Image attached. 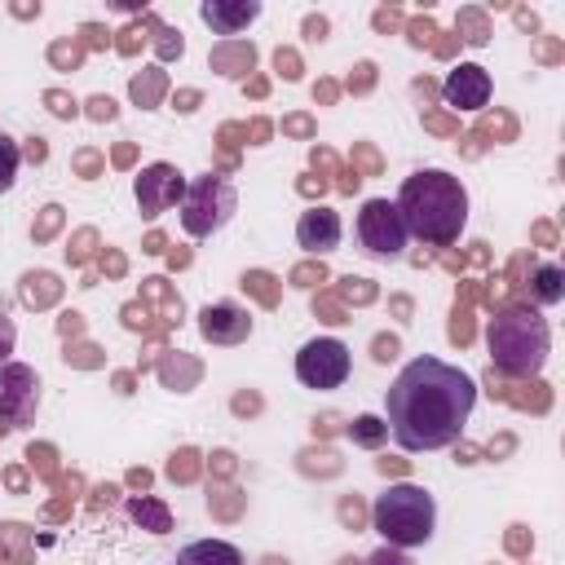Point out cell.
<instances>
[{
	"mask_svg": "<svg viewBox=\"0 0 565 565\" xmlns=\"http://www.w3.org/2000/svg\"><path fill=\"white\" fill-rule=\"evenodd\" d=\"M477 406V384L468 371L441 362V358H411L397 380L384 393V415L388 433L402 450H441L459 441L468 415Z\"/></svg>",
	"mask_w": 565,
	"mask_h": 565,
	"instance_id": "obj_1",
	"label": "cell"
},
{
	"mask_svg": "<svg viewBox=\"0 0 565 565\" xmlns=\"http://www.w3.org/2000/svg\"><path fill=\"white\" fill-rule=\"evenodd\" d=\"M393 203H397L406 234H415L433 247H450L468 225V190L459 177H450L441 168L411 172Z\"/></svg>",
	"mask_w": 565,
	"mask_h": 565,
	"instance_id": "obj_2",
	"label": "cell"
},
{
	"mask_svg": "<svg viewBox=\"0 0 565 565\" xmlns=\"http://www.w3.org/2000/svg\"><path fill=\"white\" fill-rule=\"evenodd\" d=\"M490 358L499 371L508 375H539L543 362H547V344H552V331H547V318L530 305H512L503 309L494 322H490Z\"/></svg>",
	"mask_w": 565,
	"mask_h": 565,
	"instance_id": "obj_3",
	"label": "cell"
},
{
	"mask_svg": "<svg viewBox=\"0 0 565 565\" xmlns=\"http://www.w3.org/2000/svg\"><path fill=\"white\" fill-rule=\"evenodd\" d=\"M371 525L384 534L388 547H419L433 539L437 503L424 486H388L371 508Z\"/></svg>",
	"mask_w": 565,
	"mask_h": 565,
	"instance_id": "obj_4",
	"label": "cell"
},
{
	"mask_svg": "<svg viewBox=\"0 0 565 565\" xmlns=\"http://www.w3.org/2000/svg\"><path fill=\"white\" fill-rule=\"evenodd\" d=\"M234 212H238V194H234V185L225 177L203 172V177L185 181V194H181V230L190 238H212Z\"/></svg>",
	"mask_w": 565,
	"mask_h": 565,
	"instance_id": "obj_5",
	"label": "cell"
},
{
	"mask_svg": "<svg viewBox=\"0 0 565 565\" xmlns=\"http://www.w3.org/2000/svg\"><path fill=\"white\" fill-rule=\"evenodd\" d=\"M349 371H353V358L335 335H318L296 353V380L305 388H340Z\"/></svg>",
	"mask_w": 565,
	"mask_h": 565,
	"instance_id": "obj_6",
	"label": "cell"
},
{
	"mask_svg": "<svg viewBox=\"0 0 565 565\" xmlns=\"http://www.w3.org/2000/svg\"><path fill=\"white\" fill-rule=\"evenodd\" d=\"M406 225L397 216V203L388 199H366L362 212H358V243L371 252V256H397L406 247Z\"/></svg>",
	"mask_w": 565,
	"mask_h": 565,
	"instance_id": "obj_7",
	"label": "cell"
},
{
	"mask_svg": "<svg viewBox=\"0 0 565 565\" xmlns=\"http://www.w3.org/2000/svg\"><path fill=\"white\" fill-rule=\"evenodd\" d=\"M40 406V375L26 362L0 366V428H22L35 419Z\"/></svg>",
	"mask_w": 565,
	"mask_h": 565,
	"instance_id": "obj_8",
	"label": "cell"
},
{
	"mask_svg": "<svg viewBox=\"0 0 565 565\" xmlns=\"http://www.w3.org/2000/svg\"><path fill=\"white\" fill-rule=\"evenodd\" d=\"M132 194H137L141 216H159V212H168V207L181 203V194H185V177H181L172 163H150V168L137 172Z\"/></svg>",
	"mask_w": 565,
	"mask_h": 565,
	"instance_id": "obj_9",
	"label": "cell"
},
{
	"mask_svg": "<svg viewBox=\"0 0 565 565\" xmlns=\"http://www.w3.org/2000/svg\"><path fill=\"white\" fill-rule=\"evenodd\" d=\"M441 97L455 110H481L490 102V75H486V66H477V62L450 66V75L441 84Z\"/></svg>",
	"mask_w": 565,
	"mask_h": 565,
	"instance_id": "obj_10",
	"label": "cell"
},
{
	"mask_svg": "<svg viewBox=\"0 0 565 565\" xmlns=\"http://www.w3.org/2000/svg\"><path fill=\"white\" fill-rule=\"evenodd\" d=\"M199 331L207 344H243L252 335V313L234 300H221V305H207L199 313Z\"/></svg>",
	"mask_w": 565,
	"mask_h": 565,
	"instance_id": "obj_11",
	"label": "cell"
},
{
	"mask_svg": "<svg viewBox=\"0 0 565 565\" xmlns=\"http://www.w3.org/2000/svg\"><path fill=\"white\" fill-rule=\"evenodd\" d=\"M340 234H344V225H340V212H331V207H309L296 221V243L305 252H313V256L335 252L340 247Z\"/></svg>",
	"mask_w": 565,
	"mask_h": 565,
	"instance_id": "obj_12",
	"label": "cell"
},
{
	"mask_svg": "<svg viewBox=\"0 0 565 565\" xmlns=\"http://www.w3.org/2000/svg\"><path fill=\"white\" fill-rule=\"evenodd\" d=\"M199 13L216 35H238L260 18V0H203Z\"/></svg>",
	"mask_w": 565,
	"mask_h": 565,
	"instance_id": "obj_13",
	"label": "cell"
},
{
	"mask_svg": "<svg viewBox=\"0 0 565 565\" xmlns=\"http://www.w3.org/2000/svg\"><path fill=\"white\" fill-rule=\"evenodd\" d=\"M172 565H243V552L225 539H194L177 552Z\"/></svg>",
	"mask_w": 565,
	"mask_h": 565,
	"instance_id": "obj_14",
	"label": "cell"
},
{
	"mask_svg": "<svg viewBox=\"0 0 565 565\" xmlns=\"http://www.w3.org/2000/svg\"><path fill=\"white\" fill-rule=\"evenodd\" d=\"M252 62H256L252 44H221V49L212 53V66H216L221 75H247Z\"/></svg>",
	"mask_w": 565,
	"mask_h": 565,
	"instance_id": "obj_15",
	"label": "cell"
},
{
	"mask_svg": "<svg viewBox=\"0 0 565 565\" xmlns=\"http://www.w3.org/2000/svg\"><path fill=\"white\" fill-rule=\"evenodd\" d=\"M530 282H534L530 291H534L539 305H556V300L565 296V274H561L556 265H539V269L530 274Z\"/></svg>",
	"mask_w": 565,
	"mask_h": 565,
	"instance_id": "obj_16",
	"label": "cell"
},
{
	"mask_svg": "<svg viewBox=\"0 0 565 565\" xmlns=\"http://www.w3.org/2000/svg\"><path fill=\"white\" fill-rule=\"evenodd\" d=\"M18 168H22V150H18V141H13L9 132H0V194L13 190Z\"/></svg>",
	"mask_w": 565,
	"mask_h": 565,
	"instance_id": "obj_17",
	"label": "cell"
},
{
	"mask_svg": "<svg viewBox=\"0 0 565 565\" xmlns=\"http://www.w3.org/2000/svg\"><path fill=\"white\" fill-rule=\"evenodd\" d=\"M132 516L146 521L154 534H168V512H163L159 503H150V499H132Z\"/></svg>",
	"mask_w": 565,
	"mask_h": 565,
	"instance_id": "obj_18",
	"label": "cell"
},
{
	"mask_svg": "<svg viewBox=\"0 0 565 565\" xmlns=\"http://www.w3.org/2000/svg\"><path fill=\"white\" fill-rule=\"evenodd\" d=\"M384 433H388V428H384L375 415H358V419H353V441H362V446H375Z\"/></svg>",
	"mask_w": 565,
	"mask_h": 565,
	"instance_id": "obj_19",
	"label": "cell"
},
{
	"mask_svg": "<svg viewBox=\"0 0 565 565\" xmlns=\"http://www.w3.org/2000/svg\"><path fill=\"white\" fill-rule=\"evenodd\" d=\"M159 88H163V79H159V71H154V75H150V79H141V75H137V79H132V97H137V102H141V106H150V102H154V97H159Z\"/></svg>",
	"mask_w": 565,
	"mask_h": 565,
	"instance_id": "obj_20",
	"label": "cell"
},
{
	"mask_svg": "<svg viewBox=\"0 0 565 565\" xmlns=\"http://www.w3.org/2000/svg\"><path fill=\"white\" fill-rule=\"evenodd\" d=\"M13 344H18V327H13V318H4V313H0V366L9 362Z\"/></svg>",
	"mask_w": 565,
	"mask_h": 565,
	"instance_id": "obj_21",
	"label": "cell"
},
{
	"mask_svg": "<svg viewBox=\"0 0 565 565\" xmlns=\"http://www.w3.org/2000/svg\"><path fill=\"white\" fill-rule=\"evenodd\" d=\"M366 565H415V561H411L402 547H388V543H384V547H380V552H375Z\"/></svg>",
	"mask_w": 565,
	"mask_h": 565,
	"instance_id": "obj_22",
	"label": "cell"
},
{
	"mask_svg": "<svg viewBox=\"0 0 565 565\" xmlns=\"http://www.w3.org/2000/svg\"><path fill=\"white\" fill-rule=\"evenodd\" d=\"M190 459H194V455H190V450H181V455L172 459V477H190V472H194V463H190Z\"/></svg>",
	"mask_w": 565,
	"mask_h": 565,
	"instance_id": "obj_23",
	"label": "cell"
},
{
	"mask_svg": "<svg viewBox=\"0 0 565 565\" xmlns=\"http://www.w3.org/2000/svg\"><path fill=\"white\" fill-rule=\"evenodd\" d=\"M88 106H93V115H97V119H110V115H115V102H110V97H93Z\"/></svg>",
	"mask_w": 565,
	"mask_h": 565,
	"instance_id": "obj_24",
	"label": "cell"
},
{
	"mask_svg": "<svg viewBox=\"0 0 565 565\" xmlns=\"http://www.w3.org/2000/svg\"><path fill=\"white\" fill-rule=\"evenodd\" d=\"M278 71H282L287 79H296V75H300V71H296V57H291V53H278Z\"/></svg>",
	"mask_w": 565,
	"mask_h": 565,
	"instance_id": "obj_25",
	"label": "cell"
},
{
	"mask_svg": "<svg viewBox=\"0 0 565 565\" xmlns=\"http://www.w3.org/2000/svg\"><path fill=\"white\" fill-rule=\"evenodd\" d=\"M49 102H53L57 115H71V110H75V106H66V97H57V93H49Z\"/></svg>",
	"mask_w": 565,
	"mask_h": 565,
	"instance_id": "obj_26",
	"label": "cell"
},
{
	"mask_svg": "<svg viewBox=\"0 0 565 565\" xmlns=\"http://www.w3.org/2000/svg\"><path fill=\"white\" fill-rule=\"evenodd\" d=\"M26 154H31V159H44V146H40V137H31V146H26Z\"/></svg>",
	"mask_w": 565,
	"mask_h": 565,
	"instance_id": "obj_27",
	"label": "cell"
}]
</instances>
